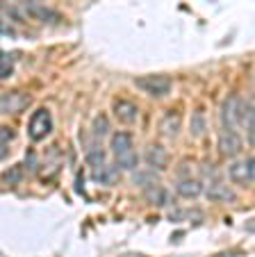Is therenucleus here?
<instances>
[{
  "mask_svg": "<svg viewBox=\"0 0 255 257\" xmlns=\"http://www.w3.org/2000/svg\"><path fill=\"white\" fill-rule=\"evenodd\" d=\"M146 196H148V200L153 205H157V207H164V205H168V194L162 189V187H157V185H150L148 191H146Z\"/></svg>",
  "mask_w": 255,
  "mask_h": 257,
  "instance_id": "nucleus-14",
  "label": "nucleus"
},
{
  "mask_svg": "<svg viewBox=\"0 0 255 257\" xmlns=\"http://www.w3.org/2000/svg\"><path fill=\"white\" fill-rule=\"evenodd\" d=\"M246 105L248 102L241 100L239 96H228L221 105V123L223 127L237 130L239 125H244V116H246Z\"/></svg>",
  "mask_w": 255,
  "mask_h": 257,
  "instance_id": "nucleus-3",
  "label": "nucleus"
},
{
  "mask_svg": "<svg viewBox=\"0 0 255 257\" xmlns=\"http://www.w3.org/2000/svg\"><path fill=\"white\" fill-rule=\"evenodd\" d=\"M19 3H23L25 7H30V5H39V0H19Z\"/></svg>",
  "mask_w": 255,
  "mask_h": 257,
  "instance_id": "nucleus-21",
  "label": "nucleus"
},
{
  "mask_svg": "<svg viewBox=\"0 0 255 257\" xmlns=\"http://www.w3.org/2000/svg\"><path fill=\"white\" fill-rule=\"evenodd\" d=\"M244 148V139L239 137L237 130L230 127H221L219 130V139H217V151L221 157H237Z\"/></svg>",
  "mask_w": 255,
  "mask_h": 257,
  "instance_id": "nucleus-6",
  "label": "nucleus"
},
{
  "mask_svg": "<svg viewBox=\"0 0 255 257\" xmlns=\"http://www.w3.org/2000/svg\"><path fill=\"white\" fill-rule=\"evenodd\" d=\"M205 196L210 200H217V203H230V200H235V191L226 182H221L219 178L205 182Z\"/></svg>",
  "mask_w": 255,
  "mask_h": 257,
  "instance_id": "nucleus-8",
  "label": "nucleus"
},
{
  "mask_svg": "<svg viewBox=\"0 0 255 257\" xmlns=\"http://www.w3.org/2000/svg\"><path fill=\"white\" fill-rule=\"evenodd\" d=\"M176 191H178V196H183V198H198L201 194H205V182L198 178H192V175L178 178L176 180Z\"/></svg>",
  "mask_w": 255,
  "mask_h": 257,
  "instance_id": "nucleus-9",
  "label": "nucleus"
},
{
  "mask_svg": "<svg viewBox=\"0 0 255 257\" xmlns=\"http://www.w3.org/2000/svg\"><path fill=\"white\" fill-rule=\"evenodd\" d=\"M50 132H53V116H50V112L46 107H41V109H37V112L32 114V118H30L28 135L32 141H44Z\"/></svg>",
  "mask_w": 255,
  "mask_h": 257,
  "instance_id": "nucleus-5",
  "label": "nucleus"
},
{
  "mask_svg": "<svg viewBox=\"0 0 255 257\" xmlns=\"http://www.w3.org/2000/svg\"><path fill=\"white\" fill-rule=\"evenodd\" d=\"M112 155H114V164L119 171H137V151H135V139L130 132H114L112 135Z\"/></svg>",
  "mask_w": 255,
  "mask_h": 257,
  "instance_id": "nucleus-1",
  "label": "nucleus"
},
{
  "mask_svg": "<svg viewBox=\"0 0 255 257\" xmlns=\"http://www.w3.org/2000/svg\"><path fill=\"white\" fill-rule=\"evenodd\" d=\"M244 228L248 230V232H255V218H250V221H246V223H244Z\"/></svg>",
  "mask_w": 255,
  "mask_h": 257,
  "instance_id": "nucleus-18",
  "label": "nucleus"
},
{
  "mask_svg": "<svg viewBox=\"0 0 255 257\" xmlns=\"http://www.w3.org/2000/svg\"><path fill=\"white\" fill-rule=\"evenodd\" d=\"M21 180H23V164H14L3 173V182L5 185H21Z\"/></svg>",
  "mask_w": 255,
  "mask_h": 257,
  "instance_id": "nucleus-15",
  "label": "nucleus"
},
{
  "mask_svg": "<svg viewBox=\"0 0 255 257\" xmlns=\"http://www.w3.org/2000/svg\"><path fill=\"white\" fill-rule=\"evenodd\" d=\"M189 130H192L194 137H203L207 130V123H205V112H201V109H196V112L192 114V121H189Z\"/></svg>",
  "mask_w": 255,
  "mask_h": 257,
  "instance_id": "nucleus-13",
  "label": "nucleus"
},
{
  "mask_svg": "<svg viewBox=\"0 0 255 257\" xmlns=\"http://www.w3.org/2000/svg\"><path fill=\"white\" fill-rule=\"evenodd\" d=\"M180 125H183L180 116H178L176 112H171V114H166V116L162 118V123H159V130H162V135H164V137H168V139H174V137H178Z\"/></svg>",
  "mask_w": 255,
  "mask_h": 257,
  "instance_id": "nucleus-12",
  "label": "nucleus"
},
{
  "mask_svg": "<svg viewBox=\"0 0 255 257\" xmlns=\"http://www.w3.org/2000/svg\"><path fill=\"white\" fill-rule=\"evenodd\" d=\"M144 157H146V164H148L153 171H162L168 166V153H166V148H162L159 144L146 146Z\"/></svg>",
  "mask_w": 255,
  "mask_h": 257,
  "instance_id": "nucleus-10",
  "label": "nucleus"
},
{
  "mask_svg": "<svg viewBox=\"0 0 255 257\" xmlns=\"http://www.w3.org/2000/svg\"><path fill=\"white\" fill-rule=\"evenodd\" d=\"M32 105V96L25 91H7L0 96V114H19Z\"/></svg>",
  "mask_w": 255,
  "mask_h": 257,
  "instance_id": "nucleus-7",
  "label": "nucleus"
},
{
  "mask_svg": "<svg viewBox=\"0 0 255 257\" xmlns=\"http://www.w3.org/2000/svg\"><path fill=\"white\" fill-rule=\"evenodd\" d=\"M135 87L150 98H166L174 89V82L164 73H150V75H137Z\"/></svg>",
  "mask_w": 255,
  "mask_h": 257,
  "instance_id": "nucleus-2",
  "label": "nucleus"
},
{
  "mask_svg": "<svg viewBox=\"0 0 255 257\" xmlns=\"http://www.w3.org/2000/svg\"><path fill=\"white\" fill-rule=\"evenodd\" d=\"M114 116L119 118L121 123H125V125H130V123L137 121V116H139V109H137V105L132 100H125V98H119V100H114Z\"/></svg>",
  "mask_w": 255,
  "mask_h": 257,
  "instance_id": "nucleus-11",
  "label": "nucleus"
},
{
  "mask_svg": "<svg viewBox=\"0 0 255 257\" xmlns=\"http://www.w3.org/2000/svg\"><path fill=\"white\" fill-rule=\"evenodd\" d=\"M107 130H110V123H107V116H105V114H98V116L94 118L92 132L98 137V139H103V137L107 135Z\"/></svg>",
  "mask_w": 255,
  "mask_h": 257,
  "instance_id": "nucleus-17",
  "label": "nucleus"
},
{
  "mask_svg": "<svg viewBox=\"0 0 255 257\" xmlns=\"http://www.w3.org/2000/svg\"><path fill=\"white\" fill-rule=\"evenodd\" d=\"M0 34H14V32H12V28H7L5 23H0Z\"/></svg>",
  "mask_w": 255,
  "mask_h": 257,
  "instance_id": "nucleus-20",
  "label": "nucleus"
},
{
  "mask_svg": "<svg viewBox=\"0 0 255 257\" xmlns=\"http://www.w3.org/2000/svg\"><path fill=\"white\" fill-rule=\"evenodd\" d=\"M7 155H10V151H7V144H3V146H0V160H5Z\"/></svg>",
  "mask_w": 255,
  "mask_h": 257,
  "instance_id": "nucleus-19",
  "label": "nucleus"
},
{
  "mask_svg": "<svg viewBox=\"0 0 255 257\" xmlns=\"http://www.w3.org/2000/svg\"><path fill=\"white\" fill-rule=\"evenodd\" d=\"M14 73V57L10 53H0V80H7Z\"/></svg>",
  "mask_w": 255,
  "mask_h": 257,
  "instance_id": "nucleus-16",
  "label": "nucleus"
},
{
  "mask_svg": "<svg viewBox=\"0 0 255 257\" xmlns=\"http://www.w3.org/2000/svg\"><path fill=\"white\" fill-rule=\"evenodd\" d=\"M228 178L235 182V185H253L255 182V157H239V160H232L228 166Z\"/></svg>",
  "mask_w": 255,
  "mask_h": 257,
  "instance_id": "nucleus-4",
  "label": "nucleus"
}]
</instances>
